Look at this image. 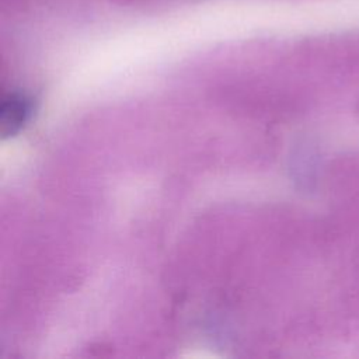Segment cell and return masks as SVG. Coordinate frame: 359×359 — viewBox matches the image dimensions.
<instances>
[{
  "mask_svg": "<svg viewBox=\"0 0 359 359\" xmlns=\"http://www.w3.org/2000/svg\"><path fill=\"white\" fill-rule=\"evenodd\" d=\"M34 109L32 98L22 91H13L4 97L0 108V133L1 137H10L18 133L31 118Z\"/></svg>",
  "mask_w": 359,
  "mask_h": 359,
  "instance_id": "6da1fadb",
  "label": "cell"
}]
</instances>
